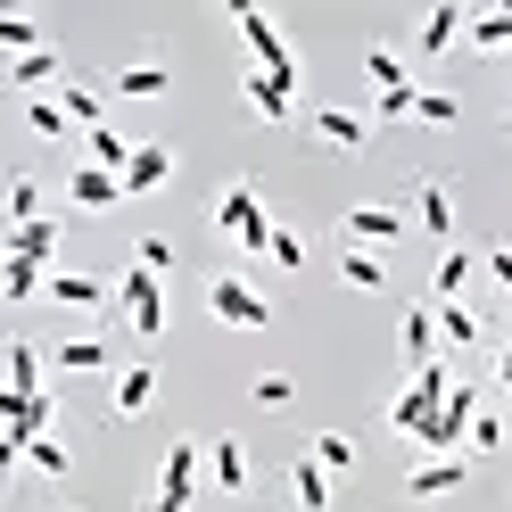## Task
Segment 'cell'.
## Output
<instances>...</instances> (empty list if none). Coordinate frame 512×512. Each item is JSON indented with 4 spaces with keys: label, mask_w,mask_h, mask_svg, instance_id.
Segmentation results:
<instances>
[{
    "label": "cell",
    "mask_w": 512,
    "mask_h": 512,
    "mask_svg": "<svg viewBox=\"0 0 512 512\" xmlns=\"http://www.w3.org/2000/svg\"><path fill=\"white\" fill-rule=\"evenodd\" d=\"M116 306H124V323H133L141 339H157V331H166V281H157L149 265H133V273L116 281Z\"/></svg>",
    "instance_id": "5"
},
{
    "label": "cell",
    "mask_w": 512,
    "mask_h": 512,
    "mask_svg": "<svg viewBox=\"0 0 512 512\" xmlns=\"http://www.w3.org/2000/svg\"><path fill=\"white\" fill-rule=\"evenodd\" d=\"M496 380H504V389H512V347H504V372H496Z\"/></svg>",
    "instance_id": "45"
},
{
    "label": "cell",
    "mask_w": 512,
    "mask_h": 512,
    "mask_svg": "<svg viewBox=\"0 0 512 512\" xmlns=\"http://www.w3.org/2000/svg\"><path fill=\"white\" fill-rule=\"evenodd\" d=\"M0 290H9V306H25L34 290H50V281H42V265H25V256H9V273H0Z\"/></svg>",
    "instance_id": "33"
},
{
    "label": "cell",
    "mask_w": 512,
    "mask_h": 512,
    "mask_svg": "<svg viewBox=\"0 0 512 512\" xmlns=\"http://www.w3.org/2000/svg\"><path fill=\"white\" fill-rule=\"evenodd\" d=\"M446 397H455V372H446V364H422V372H413V389L389 405V430H397V438H422L438 413H446Z\"/></svg>",
    "instance_id": "2"
},
{
    "label": "cell",
    "mask_w": 512,
    "mask_h": 512,
    "mask_svg": "<svg viewBox=\"0 0 512 512\" xmlns=\"http://www.w3.org/2000/svg\"><path fill=\"white\" fill-rule=\"evenodd\" d=\"M405 488L422 496V504H430V496H455V488H463V455H422V463L405 471Z\"/></svg>",
    "instance_id": "10"
},
{
    "label": "cell",
    "mask_w": 512,
    "mask_h": 512,
    "mask_svg": "<svg viewBox=\"0 0 512 512\" xmlns=\"http://www.w3.org/2000/svg\"><path fill=\"white\" fill-rule=\"evenodd\" d=\"M413 108H422V91H413V83H397V91H380V100H372L380 124H413Z\"/></svg>",
    "instance_id": "34"
},
{
    "label": "cell",
    "mask_w": 512,
    "mask_h": 512,
    "mask_svg": "<svg viewBox=\"0 0 512 512\" xmlns=\"http://www.w3.org/2000/svg\"><path fill=\"white\" fill-rule=\"evenodd\" d=\"M50 298H58V306H83V314H91V306H108L116 290H108V281H91V273H50Z\"/></svg>",
    "instance_id": "21"
},
{
    "label": "cell",
    "mask_w": 512,
    "mask_h": 512,
    "mask_svg": "<svg viewBox=\"0 0 512 512\" xmlns=\"http://www.w3.org/2000/svg\"><path fill=\"white\" fill-rule=\"evenodd\" d=\"M471 34V9H455V0H438V9L422 17V58H455V42Z\"/></svg>",
    "instance_id": "7"
},
{
    "label": "cell",
    "mask_w": 512,
    "mask_h": 512,
    "mask_svg": "<svg viewBox=\"0 0 512 512\" xmlns=\"http://www.w3.org/2000/svg\"><path fill=\"white\" fill-rule=\"evenodd\" d=\"M207 471H215L223 496H248V446H240V438H215V446H207Z\"/></svg>",
    "instance_id": "14"
},
{
    "label": "cell",
    "mask_w": 512,
    "mask_h": 512,
    "mask_svg": "<svg viewBox=\"0 0 512 512\" xmlns=\"http://www.w3.org/2000/svg\"><path fill=\"white\" fill-rule=\"evenodd\" d=\"M108 364H116L108 339H58L50 347V372H108Z\"/></svg>",
    "instance_id": "13"
},
{
    "label": "cell",
    "mask_w": 512,
    "mask_h": 512,
    "mask_svg": "<svg viewBox=\"0 0 512 512\" xmlns=\"http://www.w3.org/2000/svg\"><path fill=\"white\" fill-rule=\"evenodd\" d=\"M339 281H347V290H364V298H380V290H389V265H380L372 248H339Z\"/></svg>",
    "instance_id": "16"
},
{
    "label": "cell",
    "mask_w": 512,
    "mask_h": 512,
    "mask_svg": "<svg viewBox=\"0 0 512 512\" xmlns=\"http://www.w3.org/2000/svg\"><path fill=\"white\" fill-rule=\"evenodd\" d=\"M339 240H405V215L397 207H347L339 215Z\"/></svg>",
    "instance_id": "11"
},
{
    "label": "cell",
    "mask_w": 512,
    "mask_h": 512,
    "mask_svg": "<svg viewBox=\"0 0 512 512\" xmlns=\"http://www.w3.org/2000/svg\"><path fill=\"white\" fill-rule=\"evenodd\" d=\"M314 133H323L331 149H364V133H372V116H356V108H323V116H314Z\"/></svg>",
    "instance_id": "20"
},
{
    "label": "cell",
    "mask_w": 512,
    "mask_h": 512,
    "mask_svg": "<svg viewBox=\"0 0 512 512\" xmlns=\"http://www.w3.org/2000/svg\"><path fill=\"white\" fill-rule=\"evenodd\" d=\"M166 83H174V75L157 67V58H141V67H124V75H116V91H124V100H166Z\"/></svg>",
    "instance_id": "24"
},
{
    "label": "cell",
    "mask_w": 512,
    "mask_h": 512,
    "mask_svg": "<svg viewBox=\"0 0 512 512\" xmlns=\"http://www.w3.org/2000/svg\"><path fill=\"white\" fill-rule=\"evenodd\" d=\"M0 42H9L17 58H34V50H42V42H34V17H17V9H9V17H0Z\"/></svg>",
    "instance_id": "37"
},
{
    "label": "cell",
    "mask_w": 512,
    "mask_h": 512,
    "mask_svg": "<svg viewBox=\"0 0 512 512\" xmlns=\"http://www.w3.org/2000/svg\"><path fill=\"white\" fill-rule=\"evenodd\" d=\"M157 397V372L149 364H133V372H116V413H141Z\"/></svg>",
    "instance_id": "27"
},
{
    "label": "cell",
    "mask_w": 512,
    "mask_h": 512,
    "mask_svg": "<svg viewBox=\"0 0 512 512\" xmlns=\"http://www.w3.org/2000/svg\"><path fill=\"white\" fill-rule=\"evenodd\" d=\"M67 199L100 215V207H116V199H124V182H116V174H100V166H75V182H67Z\"/></svg>",
    "instance_id": "18"
},
{
    "label": "cell",
    "mask_w": 512,
    "mask_h": 512,
    "mask_svg": "<svg viewBox=\"0 0 512 512\" xmlns=\"http://www.w3.org/2000/svg\"><path fill=\"white\" fill-rule=\"evenodd\" d=\"M190 496H199V438H174V446H166V471H157L149 512H190Z\"/></svg>",
    "instance_id": "6"
},
{
    "label": "cell",
    "mask_w": 512,
    "mask_h": 512,
    "mask_svg": "<svg viewBox=\"0 0 512 512\" xmlns=\"http://www.w3.org/2000/svg\"><path fill=\"white\" fill-rule=\"evenodd\" d=\"M166 174H174V149H166V141H141V149H133V174H124V199L166 190Z\"/></svg>",
    "instance_id": "9"
},
{
    "label": "cell",
    "mask_w": 512,
    "mask_h": 512,
    "mask_svg": "<svg viewBox=\"0 0 512 512\" xmlns=\"http://www.w3.org/2000/svg\"><path fill=\"white\" fill-rule=\"evenodd\" d=\"M471 281V248H438V306H455Z\"/></svg>",
    "instance_id": "25"
},
{
    "label": "cell",
    "mask_w": 512,
    "mask_h": 512,
    "mask_svg": "<svg viewBox=\"0 0 512 512\" xmlns=\"http://www.w3.org/2000/svg\"><path fill=\"white\" fill-rule=\"evenodd\" d=\"M430 347H438V314H405V364L413 372L430 364Z\"/></svg>",
    "instance_id": "30"
},
{
    "label": "cell",
    "mask_w": 512,
    "mask_h": 512,
    "mask_svg": "<svg viewBox=\"0 0 512 512\" xmlns=\"http://www.w3.org/2000/svg\"><path fill=\"white\" fill-rule=\"evenodd\" d=\"M58 108H67V124H83V133H100V91H83V83H67V91H58Z\"/></svg>",
    "instance_id": "29"
},
{
    "label": "cell",
    "mask_w": 512,
    "mask_h": 512,
    "mask_svg": "<svg viewBox=\"0 0 512 512\" xmlns=\"http://www.w3.org/2000/svg\"><path fill=\"white\" fill-rule=\"evenodd\" d=\"M463 108L455 100H446V91H422V108H413V124H455Z\"/></svg>",
    "instance_id": "42"
},
{
    "label": "cell",
    "mask_w": 512,
    "mask_h": 512,
    "mask_svg": "<svg viewBox=\"0 0 512 512\" xmlns=\"http://www.w3.org/2000/svg\"><path fill=\"white\" fill-rule=\"evenodd\" d=\"M265 256H273V265H281V273H298V265H306V240L290 232V223H281V232H273V248H265Z\"/></svg>",
    "instance_id": "38"
},
{
    "label": "cell",
    "mask_w": 512,
    "mask_h": 512,
    "mask_svg": "<svg viewBox=\"0 0 512 512\" xmlns=\"http://www.w3.org/2000/svg\"><path fill=\"white\" fill-rule=\"evenodd\" d=\"M496 438H504V422H496V413H479V422H471V438H463V455H488Z\"/></svg>",
    "instance_id": "43"
},
{
    "label": "cell",
    "mask_w": 512,
    "mask_h": 512,
    "mask_svg": "<svg viewBox=\"0 0 512 512\" xmlns=\"http://www.w3.org/2000/svg\"><path fill=\"white\" fill-rule=\"evenodd\" d=\"M438 314V339H455V347H479V314L455 298V306H430Z\"/></svg>",
    "instance_id": "28"
},
{
    "label": "cell",
    "mask_w": 512,
    "mask_h": 512,
    "mask_svg": "<svg viewBox=\"0 0 512 512\" xmlns=\"http://www.w3.org/2000/svg\"><path fill=\"white\" fill-rule=\"evenodd\" d=\"M83 149H91V166H100V174H116V182L133 174V141H124L116 124H100V133H83Z\"/></svg>",
    "instance_id": "17"
},
{
    "label": "cell",
    "mask_w": 512,
    "mask_h": 512,
    "mask_svg": "<svg viewBox=\"0 0 512 512\" xmlns=\"http://www.w3.org/2000/svg\"><path fill=\"white\" fill-rule=\"evenodd\" d=\"M232 17H240L248 50H256V67H265V75H281V83L298 91V58H290V42H281V25H273L265 9H248V0H232Z\"/></svg>",
    "instance_id": "4"
},
{
    "label": "cell",
    "mask_w": 512,
    "mask_h": 512,
    "mask_svg": "<svg viewBox=\"0 0 512 512\" xmlns=\"http://www.w3.org/2000/svg\"><path fill=\"white\" fill-rule=\"evenodd\" d=\"M488 273H496V281H504V290H512V248H504V240L488 248Z\"/></svg>",
    "instance_id": "44"
},
{
    "label": "cell",
    "mask_w": 512,
    "mask_h": 512,
    "mask_svg": "<svg viewBox=\"0 0 512 512\" xmlns=\"http://www.w3.org/2000/svg\"><path fill=\"white\" fill-rule=\"evenodd\" d=\"M290 496H298V512H331V471L314 455H298L290 463Z\"/></svg>",
    "instance_id": "15"
},
{
    "label": "cell",
    "mask_w": 512,
    "mask_h": 512,
    "mask_svg": "<svg viewBox=\"0 0 512 512\" xmlns=\"http://www.w3.org/2000/svg\"><path fill=\"white\" fill-rule=\"evenodd\" d=\"M306 455L323 463V471H347V463H356V438H347V430H323V438H306Z\"/></svg>",
    "instance_id": "31"
},
{
    "label": "cell",
    "mask_w": 512,
    "mask_h": 512,
    "mask_svg": "<svg viewBox=\"0 0 512 512\" xmlns=\"http://www.w3.org/2000/svg\"><path fill=\"white\" fill-rule=\"evenodd\" d=\"M207 306H215V323H232V331H265V323H273L265 290L240 281V273H215V281H207Z\"/></svg>",
    "instance_id": "3"
},
{
    "label": "cell",
    "mask_w": 512,
    "mask_h": 512,
    "mask_svg": "<svg viewBox=\"0 0 512 512\" xmlns=\"http://www.w3.org/2000/svg\"><path fill=\"white\" fill-rule=\"evenodd\" d=\"M413 215H422V232L438 248H455V199H446V182H413Z\"/></svg>",
    "instance_id": "8"
},
{
    "label": "cell",
    "mask_w": 512,
    "mask_h": 512,
    "mask_svg": "<svg viewBox=\"0 0 512 512\" xmlns=\"http://www.w3.org/2000/svg\"><path fill=\"white\" fill-rule=\"evenodd\" d=\"M364 67H372V83H380V91H397V83H413V75L397 67V50H364Z\"/></svg>",
    "instance_id": "39"
},
{
    "label": "cell",
    "mask_w": 512,
    "mask_h": 512,
    "mask_svg": "<svg viewBox=\"0 0 512 512\" xmlns=\"http://www.w3.org/2000/svg\"><path fill=\"white\" fill-rule=\"evenodd\" d=\"M248 397H256V405H290V397H298V380H290V372H256V380H248Z\"/></svg>",
    "instance_id": "36"
},
{
    "label": "cell",
    "mask_w": 512,
    "mask_h": 512,
    "mask_svg": "<svg viewBox=\"0 0 512 512\" xmlns=\"http://www.w3.org/2000/svg\"><path fill=\"white\" fill-rule=\"evenodd\" d=\"M9 83H17V91H42V83H58V50H34V58H17V67H9Z\"/></svg>",
    "instance_id": "32"
},
{
    "label": "cell",
    "mask_w": 512,
    "mask_h": 512,
    "mask_svg": "<svg viewBox=\"0 0 512 512\" xmlns=\"http://www.w3.org/2000/svg\"><path fill=\"white\" fill-rule=\"evenodd\" d=\"M215 232L232 240V248H248V256H265V248H273V232H281V223H265V199H256V182H248V174L215 199Z\"/></svg>",
    "instance_id": "1"
},
{
    "label": "cell",
    "mask_w": 512,
    "mask_h": 512,
    "mask_svg": "<svg viewBox=\"0 0 512 512\" xmlns=\"http://www.w3.org/2000/svg\"><path fill=\"white\" fill-rule=\"evenodd\" d=\"M133 265H149L157 281H166V265H174V240H133Z\"/></svg>",
    "instance_id": "41"
},
{
    "label": "cell",
    "mask_w": 512,
    "mask_h": 512,
    "mask_svg": "<svg viewBox=\"0 0 512 512\" xmlns=\"http://www.w3.org/2000/svg\"><path fill=\"white\" fill-rule=\"evenodd\" d=\"M25 463H34V471H50V479H58V471H67V446H58V438H34V446H25Z\"/></svg>",
    "instance_id": "40"
},
{
    "label": "cell",
    "mask_w": 512,
    "mask_h": 512,
    "mask_svg": "<svg viewBox=\"0 0 512 512\" xmlns=\"http://www.w3.org/2000/svg\"><path fill=\"white\" fill-rule=\"evenodd\" d=\"M9 256H25V265H50V256H58V223L42 215V223H25V232H9Z\"/></svg>",
    "instance_id": "23"
},
{
    "label": "cell",
    "mask_w": 512,
    "mask_h": 512,
    "mask_svg": "<svg viewBox=\"0 0 512 512\" xmlns=\"http://www.w3.org/2000/svg\"><path fill=\"white\" fill-rule=\"evenodd\" d=\"M240 91H248V108L265 116V124H281V116H290V100H298V91L281 83V75H265V67H248V83H240Z\"/></svg>",
    "instance_id": "12"
},
{
    "label": "cell",
    "mask_w": 512,
    "mask_h": 512,
    "mask_svg": "<svg viewBox=\"0 0 512 512\" xmlns=\"http://www.w3.org/2000/svg\"><path fill=\"white\" fill-rule=\"evenodd\" d=\"M463 50H512V9H471V34H463Z\"/></svg>",
    "instance_id": "19"
},
{
    "label": "cell",
    "mask_w": 512,
    "mask_h": 512,
    "mask_svg": "<svg viewBox=\"0 0 512 512\" xmlns=\"http://www.w3.org/2000/svg\"><path fill=\"white\" fill-rule=\"evenodd\" d=\"M42 372H50V356H42V347L9 339V389H17V397H34V389H42Z\"/></svg>",
    "instance_id": "22"
},
{
    "label": "cell",
    "mask_w": 512,
    "mask_h": 512,
    "mask_svg": "<svg viewBox=\"0 0 512 512\" xmlns=\"http://www.w3.org/2000/svg\"><path fill=\"white\" fill-rule=\"evenodd\" d=\"M25 223H42V182L34 174L9 182V232H25Z\"/></svg>",
    "instance_id": "26"
},
{
    "label": "cell",
    "mask_w": 512,
    "mask_h": 512,
    "mask_svg": "<svg viewBox=\"0 0 512 512\" xmlns=\"http://www.w3.org/2000/svg\"><path fill=\"white\" fill-rule=\"evenodd\" d=\"M25 133L58 141V133H75V124H67V108H58V100H34V108H25Z\"/></svg>",
    "instance_id": "35"
}]
</instances>
